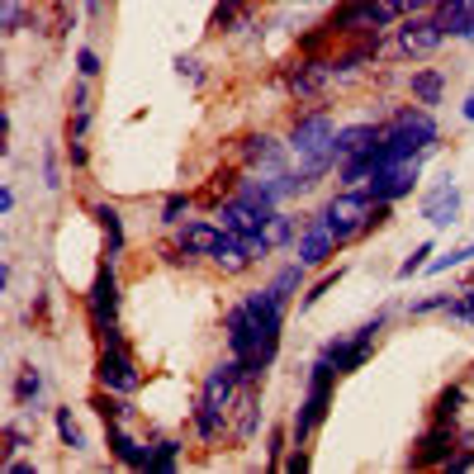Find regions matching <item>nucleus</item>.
Instances as JSON below:
<instances>
[{"mask_svg": "<svg viewBox=\"0 0 474 474\" xmlns=\"http://www.w3.org/2000/svg\"><path fill=\"white\" fill-rule=\"evenodd\" d=\"M285 303L276 290H247L228 309L224 332H228V356L242 361V384H261L266 370L280 356V332H285Z\"/></svg>", "mask_w": 474, "mask_h": 474, "instance_id": "nucleus-1", "label": "nucleus"}, {"mask_svg": "<svg viewBox=\"0 0 474 474\" xmlns=\"http://www.w3.org/2000/svg\"><path fill=\"white\" fill-rule=\"evenodd\" d=\"M237 394H242V361L237 356H228L224 365H214L205 384H199V399H195V432L199 442H218L228 427V417L237 408Z\"/></svg>", "mask_w": 474, "mask_h": 474, "instance_id": "nucleus-2", "label": "nucleus"}, {"mask_svg": "<svg viewBox=\"0 0 474 474\" xmlns=\"http://www.w3.org/2000/svg\"><path fill=\"white\" fill-rule=\"evenodd\" d=\"M332 384H337V365L328 361L323 351H318L313 365H309V389H303V403H299V413H294V422H290L294 446H309V436L323 427L328 403H332Z\"/></svg>", "mask_w": 474, "mask_h": 474, "instance_id": "nucleus-3", "label": "nucleus"}, {"mask_svg": "<svg viewBox=\"0 0 474 474\" xmlns=\"http://www.w3.org/2000/svg\"><path fill=\"white\" fill-rule=\"evenodd\" d=\"M370 205H375V199H370L365 190H347V185H342V190H337L328 205L318 209V218H323L328 233L337 237V247H347V242H356V237H365Z\"/></svg>", "mask_w": 474, "mask_h": 474, "instance_id": "nucleus-4", "label": "nucleus"}, {"mask_svg": "<svg viewBox=\"0 0 474 474\" xmlns=\"http://www.w3.org/2000/svg\"><path fill=\"white\" fill-rule=\"evenodd\" d=\"M389 20H399L389 0H347V5L332 10V33L337 39H361V33H380Z\"/></svg>", "mask_w": 474, "mask_h": 474, "instance_id": "nucleus-5", "label": "nucleus"}, {"mask_svg": "<svg viewBox=\"0 0 474 474\" xmlns=\"http://www.w3.org/2000/svg\"><path fill=\"white\" fill-rule=\"evenodd\" d=\"M380 332H384V313H375L370 323H361L351 337H332V342H323V356L337 365V375H351V370H361L365 356L375 351Z\"/></svg>", "mask_w": 474, "mask_h": 474, "instance_id": "nucleus-6", "label": "nucleus"}, {"mask_svg": "<svg viewBox=\"0 0 474 474\" xmlns=\"http://www.w3.org/2000/svg\"><path fill=\"white\" fill-rule=\"evenodd\" d=\"M86 313H91V328L100 342H110L118 332V280H114V261L95 270L91 290H86Z\"/></svg>", "mask_w": 474, "mask_h": 474, "instance_id": "nucleus-7", "label": "nucleus"}, {"mask_svg": "<svg viewBox=\"0 0 474 474\" xmlns=\"http://www.w3.org/2000/svg\"><path fill=\"white\" fill-rule=\"evenodd\" d=\"M461 442H465V436L455 432V422H436V417H432L427 432L417 436L408 465H413V470H446V461L461 451Z\"/></svg>", "mask_w": 474, "mask_h": 474, "instance_id": "nucleus-8", "label": "nucleus"}, {"mask_svg": "<svg viewBox=\"0 0 474 474\" xmlns=\"http://www.w3.org/2000/svg\"><path fill=\"white\" fill-rule=\"evenodd\" d=\"M95 375H100V384H105V389H114V394H138L143 375H138V365H133V356H128V342L118 332L105 342V351H100Z\"/></svg>", "mask_w": 474, "mask_h": 474, "instance_id": "nucleus-9", "label": "nucleus"}, {"mask_svg": "<svg viewBox=\"0 0 474 474\" xmlns=\"http://www.w3.org/2000/svg\"><path fill=\"white\" fill-rule=\"evenodd\" d=\"M417 176H422V157H399V162H389V166H380L375 176H370L361 190L370 195V199H384V205H394V199H403V195H413V185H417Z\"/></svg>", "mask_w": 474, "mask_h": 474, "instance_id": "nucleus-10", "label": "nucleus"}, {"mask_svg": "<svg viewBox=\"0 0 474 474\" xmlns=\"http://www.w3.org/2000/svg\"><path fill=\"white\" fill-rule=\"evenodd\" d=\"M332 81H337V62L332 57H313V53H303L290 72H285V86H290L294 100H318Z\"/></svg>", "mask_w": 474, "mask_h": 474, "instance_id": "nucleus-11", "label": "nucleus"}, {"mask_svg": "<svg viewBox=\"0 0 474 474\" xmlns=\"http://www.w3.org/2000/svg\"><path fill=\"white\" fill-rule=\"evenodd\" d=\"M394 43H399L403 57H432L436 48L446 43V24L436 20V14H408Z\"/></svg>", "mask_w": 474, "mask_h": 474, "instance_id": "nucleus-12", "label": "nucleus"}, {"mask_svg": "<svg viewBox=\"0 0 474 474\" xmlns=\"http://www.w3.org/2000/svg\"><path fill=\"white\" fill-rule=\"evenodd\" d=\"M276 214H280V209H257V205H247V199H237V195L218 199V209H214L218 228H224V233H233V237L266 233V228H270V218H276Z\"/></svg>", "mask_w": 474, "mask_h": 474, "instance_id": "nucleus-13", "label": "nucleus"}, {"mask_svg": "<svg viewBox=\"0 0 474 474\" xmlns=\"http://www.w3.org/2000/svg\"><path fill=\"white\" fill-rule=\"evenodd\" d=\"M337 251V237L328 233V224L323 218H309V224H303V233L294 237V261L299 266H328V257Z\"/></svg>", "mask_w": 474, "mask_h": 474, "instance_id": "nucleus-14", "label": "nucleus"}, {"mask_svg": "<svg viewBox=\"0 0 474 474\" xmlns=\"http://www.w3.org/2000/svg\"><path fill=\"white\" fill-rule=\"evenodd\" d=\"M218 237H224V228H218V224H199V218H190V224L176 228V251H171V261L209 257V251L218 247Z\"/></svg>", "mask_w": 474, "mask_h": 474, "instance_id": "nucleus-15", "label": "nucleus"}, {"mask_svg": "<svg viewBox=\"0 0 474 474\" xmlns=\"http://www.w3.org/2000/svg\"><path fill=\"white\" fill-rule=\"evenodd\" d=\"M422 218H427L432 228H451L455 218H461V185L455 180H442V185H432L427 195H422Z\"/></svg>", "mask_w": 474, "mask_h": 474, "instance_id": "nucleus-16", "label": "nucleus"}, {"mask_svg": "<svg viewBox=\"0 0 474 474\" xmlns=\"http://www.w3.org/2000/svg\"><path fill=\"white\" fill-rule=\"evenodd\" d=\"M105 446L118 465H128V470H152V446L143 442H133V436L124 432V422H105Z\"/></svg>", "mask_w": 474, "mask_h": 474, "instance_id": "nucleus-17", "label": "nucleus"}, {"mask_svg": "<svg viewBox=\"0 0 474 474\" xmlns=\"http://www.w3.org/2000/svg\"><path fill=\"white\" fill-rule=\"evenodd\" d=\"M285 157H290V147L276 143L270 133H247L242 138V162L257 166V171H285Z\"/></svg>", "mask_w": 474, "mask_h": 474, "instance_id": "nucleus-18", "label": "nucleus"}, {"mask_svg": "<svg viewBox=\"0 0 474 474\" xmlns=\"http://www.w3.org/2000/svg\"><path fill=\"white\" fill-rule=\"evenodd\" d=\"M233 436L237 442H251L261 427V384H242V394H237V408H233Z\"/></svg>", "mask_w": 474, "mask_h": 474, "instance_id": "nucleus-19", "label": "nucleus"}, {"mask_svg": "<svg viewBox=\"0 0 474 474\" xmlns=\"http://www.w3.org/2000/svg\"><path fill=\"white\" fill-rule=\"evenodd\" d=\"M436 20L446 24V39L474 43V0H436Z\"/></svg>", "mask_w": 474, "mask_h": 474, "instance_id": "nucleus-20", "label": "nucleus"}, {"mask_svg": "<svg viewBox=\"0 0 474 474\" xmlns=\"http://www.w3.org/2000/svg\"><path fill=\"white\" fill-rule=\"evenodd\" d=\"M384 128H375V124H347V128H337V138H332V157L337 162H347V157H356V152H365L370 143L380 138Z\"/></svg>", "mask_w": 474, "mask_h": 474, "instance_id": "nucleus-21", "label": "nucleus"}, {"mask_svg": "<svg viewBox=\"0 0 474 474\" xmlns=\"http://www.w3.org/2000/svg\"><path fill=\"white\" fill-rule=\"evenodd\" d=\"M91 214H95L100 233H105V257L118 261V257H124V247H128V237H124V218H118L114 205H91Z\"/></svg>", "mask_w": 474, "mask_h": 474, "instance_id": "nucleus-22", "label": "nucleus"}, {"mask_svg": "<svg viewBox=\"0 0 474 474\" xmlns=\"http://www.w3.org/2000/svg\"><path fill=\"white\" fill-rule=\"evenodd\" d=\"M209 261H214L218 270H224V276H242V270H247V266H257V261H251V257H247V247H242V242H237V237H233V233H224V237H218V247L209 251Z\"/></svg>", "mask_w": 474, "mask_h": 474, "instance_id": "nucleus-23", "label": "nucleus"}, {"mask_svg": "<svg viewBox=\"0 0 474 474\" xmlns=\"http://www.w3.org/2000/svg\"><path fill=\"white\" fill-rule=\"evenodd\" d=\"M375 57H380V33H361L356 48H347V53L332 57V62H337V76H351V72H361V66H370Z\"/></svg>", "mask_w": 474, "mask_h": 474, "instance_id": "nucleus-24", "label": "nucleus"}, {"mask_svg": "<svg viewBox=\"0 0 474 474\" xmlns=\"http://www.w3.org/2000/svg\"><path fill=\"white\" fill-rule=\"evenodd\" d=\"M442 95H446V76L436 72V66H422V72H413V100L417 105H442Z\"/></svg>", "mask_w": 474, "mask_h": 474, "instance_id": "nucleus-25", "label": "nucleus"}, {"mask_svg": "<svg viewBox=\"0 0 474 474\" xmlns=\"http://www.w3.org/2000/svg\"><path fill=\"white\" fill-rule=\"evenodd\" d=\"M39 399H43V370L24 365L20 380H14V403H20V408H39Z\"/></svg>", "mask_w": 474, "mask_h": 474, "instance_id": "nucleus-26", "label": "nucleus"}, {"mask_svg": "<svg viewBox=\"0 0 474 474\" xmlns=\"http://www.w3.org/2000/svg\"><path fill=\"white\" fill-rule=\"evenodd\" d=\"M247 0H218L214 5V14H209V33H228L233 24H242L247 20Z\"/></svg>", "mask_w": 474, "mask_h": 474, "instance_id": "nucleus-27", "label": "nucleus"}, {"mask_svg": "<svg viewBox=\"0 0 474 474\" xmlns=\"http://www.w3.org/2000/svg\"><path fill=\"white\" fill-rule=\"evenodd\" d=\"M461 403H465V384H451V389H442V394H436L432 417H436V422H455V417H461Z\"/></svg>", "mask_w": 474, "mask_h": 474, "instance_id": "nucleus-28", "label": "nucleus"}, {"mask_svg": "<svg viewBox=\"0 0 474 474\" xmlns=\"http://www.w3.org/2000/svg\"><path fill=\"white\" fill-rule=\"evenodd\" d=\"M53 422H57V436H62V446H72V451H86V436H81V427H76L72 408H53Z\"/></svg>", "mask_w": 474, "mask_h": 474, "instance_id": "nucleus-29", "label": "nucleus"}, {"mask_svg": "<svg viewBox=\"0 0 474 474\" xmlns=\"http://www.w3.org/2000/svg\"><path fill=\"white\" fill-rule=\"evenodd\" d=\"M303 270H309V266H299V261H290V266H285L280 270V276H276V285H270V290H276L285 303H290L294 294H299V285H303Z\"/></svg>", "mask_w": 474, "mask_h": 474, "instance_id": "nucleus-30", "label": "nucleus"}, {"mask_svg": "<svg viewBox=\"0 0 474 474\" xmlns=\"http://www.w3.org/2000/svg\"><path fill=\"white\" fill-rule=\"evenodd\" d=\"M190 205L195 199L185 195V190H176V195H166V205H162V224H171V228H180L185 224V214H190Z\"/></svg>", "mask_w": 474, "mask_h": 474, "instance_id": "nucleus-31", "label": "nucleus"}, {"mask_svg": "<svg viewBox=\"0 0 474 474\" xmlns=\"http://www.w3.org/2000/svg\"><path fill=\"white\" fill-rule=\"evenodd\" d=\"M180 465V442H157L152 446V470L157 474H171Z\"/></svg>", "mask_w": 474, "mask_h": 474, "instance_id": "nucleus-32", "label": "nucleus"}, {"mask_svg": "<svg viewBox=\"0 0 474 474\" xmlns=\"http://www.w3.org/2000/svg\"><path fill=\"white\" fill-rule=\"evenodd\" d=\"M20 29H24V5H20V0H0V33L14 39Z\"/></svg>", "mask_w": 474, "mask_h": 474, "instance_id": "nucleus-33", "label": "nucleus"}, {"mask_svg": "<svg viewBox=\"0 0 474 474\" xmlns=\"http://www.w3.org/2000/svg\"><path fill=\"white\" fill-rule=\"evenodd\" d=\"M465 261H474V237L465 247H455V251H446V257H436V261H427V270L432 276H442V270H451V266H465Z\"/></svg>", "mask_w": 474, "mask_h": 474, "instance_id": "nucleus-34", "label": "nucleus"}, {"mask_svg": "<svg viewBox=\"0 0 474 474\" xmlns=\"http://www.w3.org/2000/svg\"><path fill=\"white\" fill-rule=\"evenodd\" d=\"M285 446H294V436H290V427H276L270 432V446H266L270 470H285Z\"/></svg>", "mask_w": 474, "mask_h": 474, "instance_id": "nucleus-35", "label": "nucleus"}, {"mask_svg": "<svg viewBox=\"0 0 474 474\" xmlns=\"http://www.w3.org/2000/svg\"><path fill=\"white\" fill-rule=\"evenodd\" d=\"M451 309H455V294H427V299H417L408 313L413 318H427V313H451Z\"/></svg>", "mask_w": 474, "mask_h": 474, "instance_id": "nucleus-36", "label": "nucleus"}, {"mask_svg": "<svg viewBox=\"0 0 474 474\" xmlns=\"http://www.w3.org/2000/svg\"><path fill=\"white\" fill-rule=\"evenodd\" d=\"M432 251H436L432 242H422V247H413V257H408V261H403V266H399V280H413V276H417V270H427V257H432Z\"/></svg>", "mask_w": 474, "mask_h": 474, "instance_id": "nucleus-37", "label": "nucleus"}, {"mask_svg": "<svg viewBox=\"0 0 474 474\" xmlns=\"http://www.w3.org/2000/svg\"><path fill=\"white\" fill-rule=\"evenodd\" d=\"M342 276H347V270H342V266H337V270H328V276H323V280H318V285H313V290H309V294H303V299H299V309H313V303H318V299H323V294H328V290H332V285H337V280H342Z\"/></svg>", "mask_w": 474, "mask_h": 474, "instance_id": "nucleus-38", "label": "nucleus"}, {"mask_svg": "<svg viewBox=\"0 0 474 474\" xmlns=\"http://www.w3.org/2000/svg\"><path fill=\"white\" fill-rule=\"evenodd\" d=\"M270 242H276V247H285V242H294V218H285V214H276V218H270Z\"/></svg>", "mask_w": 474, "mask_h": 474, "instance_id": "nucleus-39", "label": "nucleus"}, {"mask_svg": "<svg viewBox=\"0 0 474 474\" xmlns=\"http://www.w3.org/2000/svg\"><path fill=\"white\" fill-rule=\"evenodd\" d=\"M446 470H451V474H465V470H474V442H470V436L461 442V451H455L451 461H446Z\"/></svg>", "mask_w": 474, "mask_h": 474, "instance_id": "nucleus-40", "label": "nucleus"}, {"mask_svg": "<svg viewBox=\"0 0 474 474\" xmlns=\"http://www.w3.org/2000/svg\"><path fill=\"white\" fill-rule=\"evenodd\" d=\"M451 318H461V323H470V328H474V285H470V290H461V294H455V309H451Z\"/></svg>", "mask_w": 474, "mask_h": 474, "instance_id": "nucleus-41", "label": "nucleus"}, {"mask_svg": "<svg viewBox=\"0 0 474 474\" xmlns=\"http://www.w3.org/2000/svg\"><path fill=\"white\" fill-rule=\"evenodd\" d=\"M76 76H86V81L100 76V57H95V48H81V53H76Z\"/></svg>", "mask_w": 474, "mask_h": 474, "instance_id": "nucleus-42", "label": "nucleus"}, {"mask_svg": "<svg viewBox=\"0 0 474 474\" xmlns=\"http://www.w3.org/2000/svg\"><path fill=\"white\" fill-rule=\"evenodd\" d=\"M176 76L190 81V86H199V81H205V72H199V57H176Z\"/></svg>", "mask_w": 474, "mask_h": 474, "instance_id": "nucleus-43", "label": "nucleus"}, {"mask_svg": "<svg viewBox=\"0 0 474 474\" xmlns=\"http://www.w3.org/2000/svg\"><path fill=\"white\" fill-rule=\"evenodd\" d=\"M43 185H48V190H57V185H62V171H57V152H53V147L43 152Z\"/></svg>", "mask_w": 474, "mask_h": 474, "instance_id": "nucleus-44", "label": "nucleus"}, {"mask_svg": "<svg viewBox=\"0 0 474 474\" xmlns=\"http://www.w3.org/2000/svg\"><path fill=\"white\" fill-rule=\"evenodd\" d=\"M389 5H394V14H403V20H408V14H422L427 5H436V0H389Z\"/></svg>", "mask_w": 474, "mask_h": 474, "instance_id": "nucleus-45", "label": "nucleus"}, {"mask_svg": "<svg viewBox=\"0 0 474 474\" xmlns=\"http://www.w3.org/2000/svg\"><path fill=\"white\" fill-rule=\"evenodd\" d=\"M309 465H313V461H309V451H303V446H294V455L285 461V474H303Z\"/></svg>", "mask_w": 474, "mask_h": 474, "instance_id": "nucleus-46", "label": "nucleus"}, {"mask_svg": "<svg viewBox=\"0 0 474 474\" xmlns=\"http://www.w3.org/2000/svg\"><path fill=\"white\" fill-rule=\"evenodd\" d=\"M20 446H24V432L10 422V427H5V461H14V451H20Z\"/></svg>", "mask_w": 474, "mask_h": 474, "instance_id": "nucleus-47", "label": "nucleus"}, {"mask_svg": "<svg viewBox=\"0 0 474 474\" xmlns=\"http://www.w3.org/2000/svg\"><path fill=\"white\" fill-rule=\"evenodd\" d=\"M66 162H72V166H76V171H81V166H86V162H91V152H86V143H66Z\"/></svg>", "mask_w": 474, "mask_h": 474, "instance_id": "nucleus-48", "label": "nucleus"}, {"mask_svg": "<svg viewBox=\"0 0 474 474\" xmlns=\"http://www.w3.org/2000/svg\"><path fill=\"white\" fill-rule=\"evenodd\" d=\"M5 470L10 474H39V465H33V461H5Z\"/></svg>", "mask_w": 474, "mask_h": 474, "instance_id": "nucleus-49", "label": "nucleus"}, {"mask_svg": "<svg viewBox=\"0 0 474 474\" xmlns=\"http://www.w3.org/2000/svg\"><path fill=\"white\" fill-rule=\"evenodd\" d=\"M0 214H14V190L10 185H0Z\"/></svg>", "mask_w": 474, "mask_h": 474, "instance_id": "nucleus-50", "label": "nucleus"}, {"mask_svg": "<svg viewBox=\"0 0 474 474\" xmlns=\"http://www.w3.org/2000/svg\"><path fill=\"white\" fill-rule=\"evenodd\" d=\"M461 114H465V118H470V124H474V91L465 95V105H461Z\"/></svg>", "mask_w": 474, "mask_h": 474, "instance_id": "nucleus-51", "label": "nucleus"}, {"mask_svg": "<svg viewBox=\"0 0 474 474\" xmlns=\"http://www.w3.org/2000/svg\"><path fill=\"white\" fill-rule=\"evenodd\" d=\"M280 5H309V0H280Z\"/></svg>", "mask_w": 474, "mask_h": 474, "instance_id": "nucleus-52", "label": "nucleus"}, {"mask_svg": "<svg viewBox=\"0 0 474 474\" xmlns=\"http://www.w3.org/2000/svg\"><path fill=\"white\" fill-rule=\"evenodd\" d=\"M91 10H100V0H91Z\"/></svg>", "mask_w": 474, "mask_h": 474, "instance_id": "nucleus-53", "label": "nucleus"}]
</instances>
